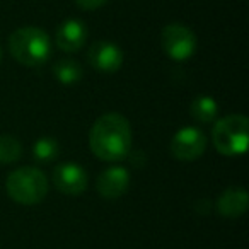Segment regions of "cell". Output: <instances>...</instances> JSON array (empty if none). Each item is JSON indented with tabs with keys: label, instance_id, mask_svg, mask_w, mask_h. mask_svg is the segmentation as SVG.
Here are the masks:
<instances>
[{
	"label": "cell",
	"instance_id": "1",
	"mask_svg": "<svg viewBox=\"0 0 249 249\" xmlns=\"http://www.w3.org/2000/svg\"><path fill=\"white\" fill-rule=\"evenodd\" d=\"M89 145L96 157L106 162L121 160L132 149V130L124 116L107 113L97 118L89 133Z\"/></svg>",
	"mask_w": 249,
	"mask_h": 249
},
{
	"label": "cell",
	"instance_id": "2",
	"mask_svg": "<svg viewBox=\"0 0 249 249\" xmlns=\"http://www.w3.org/2000/svg\"><path fill=\"white\" fill-rule=\"evenodd\" d=\"M9 52L24 67H39L50 58L52 43L41 28H19L9 38Z\"/></svg>",
	"mask_w": 249,
	"mask_h": 249
},
{
	"label": "cell",
	"instance_id": "3",
	"mask_svg": "<svg viewBox=\"0 0 249 249\" xmlns=\"http://www.w3.org/2000/svg\"><path fill=\"white\" fill-rule=\"evenodd\" d=\"M213 145L222 156H242L248 150L249 121L242 114H229L215 123L212 132Z\"/></svg>",
	"mask_w": 249,
	"mask_h": 249
},
{
	"label": "cell",
	"instance_id": "4",
	"mask_svg": "<svg viewBox=\"0 0 249 249\" xmlns=\"http://www.w3.org/2000/svg\"><path fill=\"white\" fill-rule=\"evenodd\" d=\"M5 188L16 203L36 205L48 193V179L36 167H19L9 174Z\"/></svg>",
	"mask_w": 249,
	"mask_h": 249
},
{
	"label": "cell",
	"instance_id": "5",
	"mask_svg": "<svg viewBox=\"0 0 249 249\" xmlns=\"http://www.w3.org/2000/svg\"><path fill=\"white\" fill-rule=\"evenodd\" d=\"M162 50L169 58L186 62L196 52V35L183 24L166 26L162 31Z\"/></svg>",
	"mask_w": 249,
	"mask_h": 249
},
{
	"label": "cell",
	"instance_id": "6",
	"mask_svg": "<svg viewBox=\"0 0 249 249\" xmlns=\"http://www.w3.org/2000/svg\"><path fill=\"white\" fill-rule=\"evenodd\" d=\"M207 149V137L195 126H186L176 132L171 140V154L179 160H195L203 156Z\"/></svg>",
	"mask_w": 249,
	"mask_h": 249
},
{
	"label": "cell",
	"instance_id": "7",
	"mask_svg": "<svg viewBox=\"0 0 249 249\" xmlns=\"http://www.w3.org/2000/svg\"><path fill=\"white\" fill-rule=\"evenodd\" d=\"M87 60L97 72L114 73L123 65V52L111 41H97L87 52Z\"/></svg>",
	"mask_w": 249,
	"mask_h": 249
},
{
	"label": "cell",
	"instance_id": "8",
	"mask_svg": "<svg viewBox=\"0 0 249 249\" xmlns=\"http://www.w3.org/2000/svg\"><path fill=\"white\" fill-rule=\"evenodd\" d=\"M53 183L63 195H80L87 188V173L75 162H63L53 171Z\"/></svg>",
	"mask_w": 249,
	"mask_h": 249
},
{
	"label": "cell",
	"instance_id": "9",
	"mask_svg": "<svg viewBox=\"0 0 249 249\" xmlns=\"http://www.w3.org/2000/svg\"><path fill=\"white\" fill-rule=\"evenodd\" d=\"M96 186L101 196L107 198V200L120 198L121 195L126 193L130 186V173L121 166L109 167L99 174Z\"/></svg>",
	"mask_w": 249,
	"mask_h": 249
},
{
	"label": "cell",
	"instance_id": "10",
	"mask_svg": "<svg viewBox=\"0 0 249 249\" xmlns=\"http://www.w3.org/2000/svg\"><path fill=\"white\" fill-rule=\"evenodd\" d=\"M87 39V28L77 19H67L56 31V45L67 53L79 52Z\"/></svg>",
	"mask_w": 249,
	"mask_h": 249
},
{
	"label": "cell",
	"instance_id": "11",
	"mask_svg": "<svg viewBox=\"0 0 249 249\" xmlns=\"http://www.w3.org/2000/svg\"><path fill=\"white\" fill-rule=\"evenodd\" d=\"M217 210L222 217L237 218L248 210V191L241 186L227 188L217 200Z\"/></svg>",
	"mask_w": 249,
	"mask_h": 249
},
{
	"label": "cell",
	"instance_id": "12",
	"mask_svg": "<svg viewBox=\"0 0 249 249\" xmlns=\"http://www.w3.org/2000/svg\"><path fill=\"white\" fill-rule=\"evenodd\" d=\"M217 111H218L217 103L210 96H198L191 101L190 113L200 123H210V121H213L215 116H217Z\"/></svg>",
	"mask_w": 249,
	"mask_h": 249
},
{
	"label": "cell",
	"instance_id": "13",
	"mask_svg": "<svg viewBox=\"0 0 249 249\" xmlns=\"http://www.w3.org/2000/svg\"><path fill=\"white\" fill-rule=\"evenodd\" d=\"M53 73L63 86H73V84L80 82V79H82V67L75 60L65 58L55 63Z\"/></svg>",
	"mask_w": 249,
	"mask_h": 249
},
{
	"label": "cell",
	"instance_id": "14",
	"mask_svg": "<svg viewBox=\"0 0 249 249\" xmlns=\"http://www.w3.org/2000/svg\"><path fill=\"white\" fill-rule=\"evenodd\" d=\"M22 156V145L16 137L0 135V164L16 162Z\"/></svg>",
	"mask_w": 249,
	"mask_h": 249
},
{
	"label": "cell",
	"instance_id": "15",
	"mask_svg": "<svg viewBox=\"0 0 249 249\" xmlns=\"http://www.w3.org/2000/svg\"><path fill=\"white\" fill-rule=\"evenodd\" d=\"M58 142L52 137H43L35 143V157L39 162H52L58 156Z\"/></svg>",
	"mask_w": 249,
	"mask_h": 249
},
{
	"label": "cell",
	"instance_id": "16",
	"mask_svg": "<svg viewBox=\"0 0 249 249\" xmlns=\"http://www.w3.org/2000/svg\"><path fill=\"white\" fill-rule=\"evenodd\" d=\"M77 5L84 11H96V9L103 7L107 0H75Z\"/></svg>",
	"mask_w": 249,
	"mask_h": 249
},
{
	"label": "cell",
	"instance_id": "17",
	"mask_svg": "<svg viewBox=\"0 0 249 249\" xmlns=\"http://www.w3.org/2000/svg\"><path fill=\"white\" fill-rule=\"evenodd\" d=\"M0 62H2V50H0Z\"/></svg>",
	"mask_w": 249,
	"mask_h": 249
}]
</instances>
